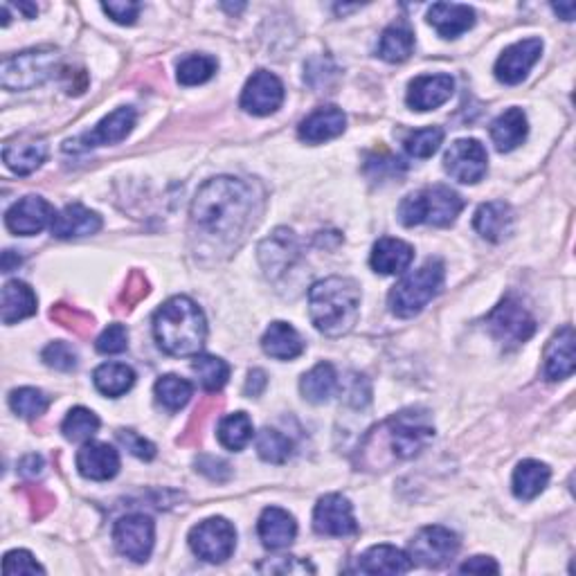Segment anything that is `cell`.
I'll return each mask as SVG.
<instances>
[{
  "label": "cell",
  "mask_w": 576,
  "mask_h": 576,
  "mask_svg": "<svg viewBox=\"0 0 576 576\" xmlns=\"http://www.w3.org/2000/svg\"><path fill=\"white\" fill-rule=\"evenodd\" d=\"M309 313L315 329L340 338L354 329L360 315V288L349 277H327L309 288Z\"/></svg>",
  "instance_id": "obj_4"
},
{
  "label": "cell",
  "mask_w": 576,
  "mask_h": 576,
  "mask_svg": "<svg viewBox=\"0 0 576 576\" xmlns=\"http://www.w3.org/2000/svg\"><path fill=\"white\" fill-rule=\"evenodd\" d=\"M486 324H489L493 338L509 349L527 342L536 331L534 315L513 295L504 297V300L495 306L489 313V318H486Z\"/></svg>",
  "instance_id": "obj_8"
},
{
  "label": "cell",
  "mask_w": 576,
  "mask_h": 576,
  "mask_svg": "<svg viewBox=\"0 0 576 576\" xmlns=\"http://www.w3.org/2000/svg\"><path fill=\"white\" fill-rule=\"evenodd\" d=\"M9 408H12L18 417L36 419L50 408V396L36 390V387H18V390L9 394Z\"/></svg>",
  "instance_id": "obj_41"
},
{
  "label": "cell",
  "mask_w": 576,
  "mask_h": 576,
  "mask_svg": "<svg viewBox=\"0 0 576 576\" xmlns=\"http://www.w3.org/2000/svg\"><path fill=\"white\" fill-rule=\"evenodd\" d=\"M104 12L113 18L115 23L120 25H133L135 18H138L142 5L131 3V0H115V3H104Z\"/></svg>",
  "instance_id": "obj_54"
},
{
  "label": "cell",
  "mask_w": 576,
  "mask_h": 576,
  "mask_svg": "<svg viewBox=\"0 0 576 576\" xmlns=\"http://www.w3.org/2000/svg\"><path fill=\"white\" fill-rule=\"evenodd\" d=\"M412 558L392 545H376L358 558V572L363 574H405L412 570Z\"/></svg>",
  "instance_id": "obj_27"
},
{
  "label": "cell",
  "mask_w": 576,
  "mask_h": 576,
  "mask_svg": "<svg viewBox=\"0 0 576 576\" xmlns=\"http://www.w3.org/2000/svg\"><path fill=\"white\" fill-rule=\"evenodd\" d=\"M99 430V419L93 410L72 408L61 423V432L68 441H88Z\"/></svg>",
  "instance_id": "obj_43"
},
{
  "label": "cell",
  "mask_w": 576,
  "mask_h": 576,
  "mask_svg": "<svg viewBox=\"0 0 576 576\" xmlns=\"http://www.w3.org/2000/svg\"><path fill=\"white\" fill-rule=\"evenodd\" d=\"M513 223V210L509 203L504 201H491L477 207L473 216V228L477 230L482 239L498 243L507 237Z\"/></svg>",
  "instance_id": "obj_28"
},
{
  "label": "cell",
  "mask_w": 576,
  "mask_h": 576,
  "mask_svg": "<svg viewBox=\"0 0 576 576\" xmlns=\"http://www.w3.org/2000/svg\"><path fill=\"white\" fill-rule=\"evenodd\" d=\"M43 468H45L43 457L36 453L25 455L21 462H18V473H21L23 477H39L43 473Z\"/></svg>",
  "instance_id": "obj_58"
},
{
  "label": "cell",
  "mask_w": 576,
  "mask_h": 576,
  "mask_svg": "<svg viewBox=\"0 0 576 576\" xmlns=\"http://www.w3.org/2000/svg\"><path fill=\"white\" fill-rule=\"evenodd\" d=\"M77 471L93 482L113 480L120 471V455L117 450L102 441H88L77 453Z\"/></svg>",
  "instance_id": "obj_18"
},
{
  "label": "cell",
  "mask_w": 576,
  "mask_h": 576,
  "mask_svg": "<svg viewBox=\"0 0 576 576\" xmlns=\"http://www.w3.org/2000/svg\"><path fill=\"white\" fill-rule=\"evenodd\" d=\"M257 531L261 543L268 549H284L291 545L297 536V522L288 511L279 507H268L259 516Z\"/></svg>",
  "instance_id": "obj_25"
},
{
  "label": "cell",
  "mask_w": 576,
  "mask_h": 576,
  "mask_svg": "<svg viewBox=\"0 0 576 576\" xmlns=\"http://www.w3.org/2000/svg\"><path fill=\"white\" fill-rule=\"evenodd\" d=\"M194 374L201 381L203 390L207 392H219L230 378V365L223 358H216L210 354H198L192 363Z\"/></svg>",
  "instance_id": "obj_38"
},
{
  "label": "cell",
  "mask_w": 576,
  "mask_h": 576,
  "mask_svg": "<svg viewBox=\"0 0 576 576\" xmlns=\"http://www.w3.org/2000/svg\"><path fill=\"white\" fill-rule=\"evenodd\" d=\"M153 336L169 356H198L207 338L201 306L185 295L171 297L153 315Z\"/></svg>",
  "instance_id": "obj_3"
},
{
  "label": "cell",
  "mask_w": 576,
  "mask_h": 576,
  "mask_svg": "<svg viewBox=\"0 0 576 576\" xmlns=\"http://www.w3.org/2000/svg\"><path fill=\"white\" fill-rule=\"evenodd\" d=\"M95 387L104 396H111V399H117V396L126 394L135 383V372L129 365L122 363H104L95 369L93 374Z\"/></svg>",
  "instance_id": "obj_36"
},
{
  "label": "cell",
  "mask_w": 576,
  "mask_h": 576,
  "mask_svg": "<svg viewBox=\"0 0 576 576\" xmlns=\"http://www.w3.org/2000/svg\"><path fill=\"white\" fill-rule=\"evenodd\" d=\"M133 126H135V111L131 106H122L111 115H106L93 131L79 135L75 140H68L63 144V151L79 153L95 147H106V144H117L133 131Z\"/></svg>",
  "instance_id": "obj_13"
},
{
  "label": "cell",
  "mask_w": 576,
  "mask_h": 576,
  "mask_svg": "<svg viewBox=\"0 0 576 576\" xmlns=\"http://www.w3.org/2000/svg\"><path fill=\"white\" fill-rule=\"evenodd\" d=\"M259 572H270V574H313L315 567L306 561H300L295 556H279V558H268L266 563L257 565Z\"/></svg>",
  "instance_id": "obj_51"
},
{
  "label": "cell",
  "mask_w": 576,
  "mask_h": 576,
  "mask_svg": "<svg viewBox=\"0 0 576 576\" xmlns=\"http://www.w3.org/2000/svg\"><path fill=\"white\" fill-rule=\"evenodd\" d=\"M216 432H219V441L223 448L243 450L252 441L255 428H252V421L246 412H234L230 417L221 419L219 430Z\"/></svg>",
  "instance_id": "obj_37"
},
{
  "label": "cell",
  "mask_w": 576,
  "mask_h": 576,
  "mask_svg": "<svg viewBox=\"0 0 576 576\" xmlns=\"http://www.w3.org/2000/svg\"><path fill=\"white\" fill-rule=\"evenodd\" d=\"M153 540H156V527L144 513H131V516L120 518L113 529V543L117 552L135 563L149 561Z\"/></svg>",
  "instance_id": "obj_10"
},
{
  "label": "cell",
  "mask_w": 576,
  "mask_h": 576,
  "mask_svg": "<svg viewBox=\"0 0 576 576\" xmlns=\"http://www.w3.org/2000/svg\"><path fill=\"white\" fill-rule=\"evenodd\" d=\"M36 313V295L25 282L12 279L3 286V300H0V315L5 324H16Z\"/></svg>",
  "instance_id": "obj_32"
},
{
  "label": "cell",
  "mask_w": 576,
  "mask_h": 576,
  "mask_svg": "<svg viewBox=\"0 0 576 576\" xmlns=\"http://www.w3.org/2000/svg\"><path fill=\"white\" fill-rule=\"evenodd\" d=\"M99 228H102V216L79 203L66 205L59 214H54L52 221V234L57 239L88 237L99 232Z\"/></svg>",
  "instance_id": "obj_20"
},
{
  "label": "cell",
  "mask_w": 576,
  "mask_h": 576,
  "mask_svg": "<svg viewBox=\"0 0 576 576\" xmlns=\"http://www.w3.org/2000/svg\"><path fill=\"white\" fill-rule=\"evenodd\" d=\"M459 572H468V574H486V572H491V574H498L500 572V565L493 561L491 556H473V558H468L466 563L459 565Z\"/></svg>",
  "instance_id": "obj_57"
},
{
  "label": "cell",
  "mask_w": 576,
  "mask_h": 576,
  "mask_svg": "<svg viewBox=\"0 0 576 576\" xmlns=\"http://www.w3.org/2000/svg\"><path fill=\"white\" fill-rule=\"evenodd\" d=\"M257 453L268 464H284L293 455V441L275 428H264L257 435Z\"/></svg>",
  "instance_id": "obj_40"
},
{
  "label": "cell",
  "mask_w": 576,
  "mask_h": 576,
  "mask_svg": "<svg viewBox=\"0 0 576 576\" xmlns=\"http://www.w3.org/2000/svg\"><path fill=\"white\" fill-rule=\"evenodd\" d=\"M340 394L345 403L354 405V408H365L369 399H372V387H369V381L365 376L349 374V378H345V383H342Z\"/></svg>",
  "instance_id": "obj_49"
},
{
  "label": "cell",
  "mask_w": 576,
  "mask_h": 576,
  "mask_svg": "<svg viewBox=\"0 0 576 576\" xmlns=\"http://www.w3.org/2000/svg\"><path fill=\"white\" fill-rule=\"evenodd\" d=\"M428 23L435 27L441 39H457L475 25V12L468 5L435 3L428 9Z\"/></svg>",
  "instance_id": "obj_24"
},
{
  "label": "cell",
  "mask_w": 576,
  "mask_h": 576,
  "mask_svg": "<svg viewBox=\"0 0 576 576\" xmlns=\"http://www.w3.org/2000/svg\"><path fill=\"white\" fill-rule=\"evenodd\" d=\"M21 264V257L14 259V250H5L3 252V273H12L14 266Z\"/></svg>",
  "instance_id": "obj_60"
},
{
  "label": "cell",
  "mask_w": 576,
  "mask_h": 576,
  "mask_svg": "<svg viewBox=\"0 0 576 576\" xmlns=\"http://www.w3.org/2000/svg\"><path fill=\"white\" fill-rule=\"evenodd\" d=\"M45 158H48V144L41 138H32V135L7 142L3 149L5 165L18 176L32 174L43 165Z\"/></svg>",
  "instance_id": "obj_21"
},
{
  "label": "cell",
  "mask_w": 576,
  "mask_h": 576,
  "mask_svg": "<svg viewBox=\"0 0 576 576\" xmlns=\"http://www.w3.org/2000/svg\"><path fill=\"white\" fill-rule=\"evenodd\" d=\"M25 493H27V498H30V502H32L34 518H43L45 513L52 509V504H54L52 495L45 489H41V486H27Z\"/></svg>",
  "instance_id": "obj_56"
},
{
  "label": "cell",
  "mask_w": 576,
  "mask_h": 576,
  "mask_svg": "<svg viewBox=\"0 0 576 576\" xmlns=\"http://www.w3.org/2000/svg\"><path fill=\"white\" fill-rule=\"evenodd\" d=\"M50 318L54 322H59L61 327H66L72 333H77V336H81V338L90 336V331H93V327H95V320L90 318L88 313L79 311V309H75V306H68V304L52 306Z\"/></svg>",
  "instance_id": "obj_45"
},
{
  "label": "cell",
  "mask_w": 576,
  "mask_h": 576,
  "mask_svg": "<svg viewBox=\"0 0 576 576\" xmlns=\"http://www.w3.org/2000/svg\"><path fill=\"white\" fill-rule=\"evenodd\" d=\"M54 221L52 205L41 196H25L21 201L9 207L5 214V225L9 232L32 237L39 234L45 225Z\"/></svg>",
  "instance_id": "obj_17"
},
{
  "label": "cell",
  "mask_w": 576,
  "mask_h": 576,
  "mask_svg": "<svg viewBox=\"0 0 576 576\" xmlns=\"http://www.w3.org/2000/svg\"><path fill=\"white\" fill-rule=\"evenodd\" d=\"M435 439V426L423 410H403L369 430L360 444V466L365 471H385L396 462L417 457Z\"/></svg>",
  "instance_id": "obj_2"
},
{
  "label": "cell",
  "mask_w": 576,
  "mask_h": 576,
  "mask_svg": "<svg viewBox=\"0 0 576 576\" xmlns=\"http://www.w3.org/2000/svg\"><path fill=\"white\" fill-rule=\"evenodd\" d=\"M216 68H219V63H216L214 57H207V54H189V57L178 63V81L183 86L205 84L207 79L214 77Z\"/></svg>",
  "instance_id": "obj_42"
},
{
  "label": "cell",
  "mask_w": 576,
  "mask_h": 576,
  "mask_svg": "<svg viewBox=\"0 0 576 576\" xmlns=\"http://www.w3.org/2000/svg\"><path fill=\"white\" fill-rule=\"evenodd\" d=\"M99 354H122L129 347V331L124 324H108L95 342Z\"/></svg>",
  "instance_id": "obj_48"
},
{
  "label": "cell",
  "mask_w": 576,
  "mask_h": 576,
  "mask_svg": "<svg viewBox=\"0 0 576 576\" xmlns=\"http://www.w3.org/2000/svg\"><path fill=\"white\" fill-rule=\"evenodd\" d=\"M444 167L450 176L464 185H475L486 176L489 169V156L480 140L466 138L450 144L444 156Z\"/></svg>",
  "instance_id": "obj_12"
},
{
  "label": "cell",
  "mask_w": 576,
  "mask_h": 576,
  "mask_svg": "<svg viewBox=\"0 0 576 576\" xmlns=\"http://www.w3.org/2000/svg\"><path fill=\"white\" fill-rule=\"evenodd\" d=\"M147 295H149L147 277H144L140 270H133V273L129 275V279H126V286H124V291H122L120 304L124 306V309H133V306L140 304Z\"/></svg>",
  "instance_id": "obj_53"
},
{
  "label": "cell",
  "mask_w": 576,
  "mask_h": 576,
  "mask_svg": "<svg viewBox=\"0 0 576 576\" xmlns=\"http://www.w3.org/2000/svg\"><path fill=\"white\" fill-rule=\"evenodd\" d=\"M237 545V531L225 518H207L189 531V547L207 563L228 561Z\"/></svg>",
  "instance_id": "obj_9"
},
{
  "label": "cell",
  "mask_w": 576,
  "mask_h": 576,
  "mask_svg": "<svg viewBox=\"0 0 576 576\" xmlns=\"http://www.w3.org/2000/svg\"><path fill=\"white\" fill-rule=\"evenodd\" d=\"M198 471L210 477L214 482H225L230 477V466L223 462V459H216L212 455H201L196 459Z\"/></svg>",
  "instance_id": "obj_55"
},
{
  "label": "cell",
  "mask_w": 576,
  "mask_h": 576,
  "mask_svg": "<svg viewBox=\"0 0 576 576\" xmlns=\"http://www.w3.org/2000/svg\"><path fill=\"white\" fill-rule=\"evenodd\" d=\"M153 390H156V399L160 405H165L167 410L176 412L180 408H185L189 399H192L194 387L192 383L185 381V378H180L176 374H167L158 378V383Z\"/></svg>",
  "instance_id": "obj_39"
},
{
  "label": "cell",
  "mask_w": 576,
  "mask_h": 576,
  "mask_svg": "<svg viewBox=\"0 0 576 576\" xmlns=\"http://www.w3.org/2000/svg\"><path fill=\"white\" fill-rule=\"evenodd\" d=\"M261 349L270 358L293 360L304 351V340L288 322H273L261 338Z\"/></svg>",
  "instance_id": "obj_31"
},
{
  "label": "cell",
  "mask_w": 576,
  "mask_h": 576,
  "mask_svg": "<svg viewBox=\"0 0 576 576\" xmlns=\"http://www.w3.org/2000/svg\"><path fill=\"white\" fill-rule=\"evenodd\" d=\"M414 50V34L401 23L385 27L378 41V57L387 63H403Z\"/></svg>",
  "instance_id": "obj_35"
},
{
  "label": "cell",
  "mask_w": 576,
  "mask_h": 576,
  "mask_svg": "<svg viewBox=\"0 0 576 576\" xmlns=\"http://www.w3.org/2000/svg\"><path fill=\"white\" fill-rule=\"evenodd\" d=\"M59 66V52L54 48L25 50L16 57L3 59L0 84L5 90H30L41 86Z\"/></svg>",
  "instance_id": "obj_7"
},
{
  "label": "cell",
  "mask_w": 576,
  "mask_h": 576,
  "mask_svg": "<svg viewBox=\"0 0 576 576\" xmlns=\"http://www.w3.org/2000/svg\"><path fill=\"white\" fill-rule=\"evenodd\" d=\"M257 196L246 180L221 176L198 189L192 201V223L221 241L241 239L257 219Z\"/></svg>",
  "instance_id": "obj_1"
},
{
  "label": "cell",
  "mask_w": 576,
  "mask_h": 576,
  "mask_svg": "<svg viewBox=\"0 0 576 576\" xmlns=\"http://www.w3.org/2000/svg\"><path fill=\"white\" fill-rule=\"evenodd\" d=\"M117 441L129 450L131 455H135L138 459H144V462H149V459L156 457V446L151 444L149 439H144L142 435H138L135 430H117Z\"/></svg>",
  "instance_id": "obj_52"
},
{
  "label": "cell",
  "mask_w": 576,
  "mask_h": 576,
  "mask_svg": "<svg viewBox=\"0 0 576 576\" xmlns=\"http://www.w3.org/2000/svg\"><path fill=\"white\" fill-rule=\"evenodd\" d=\"M459 552V538L453 531L439 525L423 527L417 536L410 540V558L412 563L423 567H441Z\"/></svg>",
  "instance_id": "obj_11"
},
{
  "label": "cell",
  "mask_w": 576,
  "mask_h": 576,
  "mask_svg": "<svg viewBox=\"0 0 576 576\" xmlns=\"http://www.w3.org/2000/svg\"><path fill=\"white\" fill-rule=\"evenodd\" d=\"M5 576H18V574H45L43 567L36 563V558L25 552V549H14V552L5 554L3 561Z\"/></svg>",
  "instance_id": "obj_50"
},
{
  "label": "cell",
  "mask_w": 576,
  "mask_h": 576,
  "mask_svg": "<svg viewBox=\"0 0 576 576\" xmlns=\"http://www.w3.org/2000/svg\"><path fill=\"white\" fill-rule=\"evenodd\" d=\"M295 257H297L295 237L293 232L288 230H277L273 237L266 239L259 248L261 266L266 268L268 275L284 273V270L293 264Z\"/></svg>",
  "instance_id": "obj_30"
},
{
  "label": "cell",
  "mask_w": 576,
  "mask_h": 576,
  "mask_svg": "<svg viewBox=\"0 0 576 576\" xmlns=\"http://www.w3.org/2000/svg\"><path fill=\"white\" fill-rule=\"evenodd\" d=\"M455 90L450 75H423L417 77L408 88V106L414 111H432L446 104Z\"/></svg>",
  "instance_id": "obj_19"
},
{
  "label": "cell",
  "mask_w": 576,
  "mask_h": 576,
  "mask_svg": "<svg viewBox=\"0 0 576 576\" xmlns=\"http://www.w3.org/2000/svg\"><path fill=\"white\" fill-rule=\"evenodd\" d=\"M403 169H405L403 162L387 151L372 153V156H367V162H365V174L374 180L394 178V176H399Z\"/></svg>",
  "instance_id": "obj_47"
},
{
  "label": "cell",
  "mask_w": 576,
  "mask_h": 576,
  "mask_svg": "<svg viewBox=\"0 0 576 576\" xmlns=\"http://www.w3.org/2000/svg\"><path fill=\"white\" fill-rule=\"evenodd\" d=\"M462 210L464 201L455 189L446 185H432L403 198V203L399 205V219L408 228H414V225L444 228V225L455 223Z\"/></svg>",
  "instance_id": "obj_5"
},
{
  "label": "cell",
  "mask_w": 576,
  "mask_h": 576,
  "mask_svg": "<svg viewBox=\"0 0 576 576\" xmlns=\"http://www.w3.org/2000/svg\"><path fill=\"white\" fill-rule=\"evenodd\" d=\"M552 9L556 14L563 16V21H572L574 18V3H558V5H552Z\"/></svg>",
  "instance_id": "obj_61"
},
{
  "label": "cell",
  "mask_w": 576,
  "mask_h": 576,
  "mask_svg": "<svg viewBox=\"0 0 576 576\" xmlns=\"http://www.w3.org/2000/svg\"><path fill=\"white\" fill-rule=\"evenodd\" d=\"M444 277V264H441L439 259H428L426 264L414 270V273L405 275L401 282L392 288L390 297H387L390 311L396 318H414V315H419L441 291Z\"/></svg>",
  "instance_id": "obj_6"
},
{
  "label": "cell",
  "mask_w": 576,
  "mask_h": 576,
  "mask_svg": "<svg viewBox=\"0 0 576 576\" xmlns=\"http://www.w3.org/2000/svg\"><path fill=\"white\" fill-rule=\"evenodd\" d=\"M527 133V115L522 113V108H509V111H504L500 117H495L491 124V140L500 153L518 149L520 144L525 142Z\"/></svg>",
  "instance_id": "obj_29"
},
{
  "label": "cell",
  "mask_w": 576,
  "mask_h": 576,
  "mask_svg": "<svg viewBox=\"0 0 576 576\" xmlns=\"http://www.w3.org/2000/svg\"><path fill=\"white\" fill-rule=\"evenodd\" d=\"M441 142H444V129L439 126H426V129L412 131L408 138H405V151L410 153L412 158H430L439 151Z\"/></svg>",
  "instance_id": "obj_44"
},
{
  "label": "cell",
  "mask_w": 576,
  "mask_h": 576,
  "mask_svg": "<svg viewBox=\"0 0 576 576\" xmlns=\"http://www.w3.org/2000/svg\"><path fill=\"white\" fill-rule=\"evenodd\" d=\"M302 396L311 403H327L331 399V394L338 390V374L333 369L331 363H320L315 365L311 372H306L302 376L300 383Z\"/></svg>",
  "instance_id": "obj_34"
},
{
  "label": "cell",
  "mask_w": 576,
  "mask_h": 576,
  "mask_svg": "<svg viewBox=\"0 0 576 576\" xmlns=\"http://www.w3.org/2000/svg\"><path fill=\"white\" fill-rule=\"evenodd\" d=\"M266 374L261 372V369H252V372L248 374V383H246V394L248 396H259L261 392H264V387H266Z\"/></svg>",
  "instance_id": "obj_59"
},
{
  "label": "cell",
  "mask_w": 576,
  "mask_h": 576,
  "mask_svg": "<svg viewBox=\"0 0 576 576\" xmlns=\"http://www.w3.org/2000/svg\"><path fill=\"white\" fill-rule=\"evenodd\" d=\"M574 374V329L567 324L545 347V376L549 381H563Z\"/></svg>",
  "instance_id": "obj_23"
},
{
  "label": "cell",
  "mask_w": 576,
  "mask_h": 576,
  "mask_svg": "<svg viewBox=\"0 0 576 576\" xmlns=\"http://www.w3.org/2000/svg\"><path fill=\"white\" fill-rule=\"evenodd\" d=\"M284 102V84L268 70H257L241 93V108L252 115L275 113Z\"/></svg>",
  "instance_id": "obj_15"
},
{
  "label": "cell",
  "mask_w": 576,
  "mask_h": 576,
  "mask_svg": "<svg viewBox=\"0 0 576 576\" xmlns=\"http://www.w3.org/2000/svg\"><path fill=\"white\" fill-rule=\"evenodd\" d=\"M43 363L52 367V369H59V372H72V369L77 367V351L72 349L68 342H50L48 347L43 349Z\"/></svg>",
  "instance_id": "obj_46"
},
{
  "label": "cell",
  "mask_w": 576,
  "mask_h": 576,
  "mask_svg": "<svg viewBox=\"0 0 576 576\" xmlns=\"http://www.w3.org/2000/svg\"><path fill=\"white\" fill-rule=\"evenodd\" d=\"M540 54H543V41L540 39H525L509 45L495 61V77L509 86L520 84L529 75V70L536 66Z\"/></svg>",
  "instance_id": "obj_16"
},
{
  "label": "cell",
  "mask_w": 576,
  "mask_h": 576,
  "mask_svg": "<svg viewBox=\"0 0 576 576\" xmlns=\"http://www.w3.org/2000/svg\"><path fill=\"white\" fill-rule=\"evenodd\" d=\"M313 529L320 536H333V538H345L354 536L358 531L354 509L351 502L340 493H329L318 500L313 511Z\"/></svg>",
  "instance_id": "obj_14"
},
{
  "label": "cell",
  "mask_w": 576,
  "mask_h": 576,
  "mask_svg": "<svg viewBox=\"0 0 576 576\" xmlns=\"http://www.w3.org/2000/svg\"><path fill=\"white\" fill-rule=\"evenodd\" d=\"M414 259V248L401 239L383 237L374 243L369 264L381 275H399L408 270Z\"/></svg>",
  "instance_id": "obj_26"
},
{
  "label": "cell",
  "mask_w": 576,
  "mask_h": 576,
  "mask_svg": "<svg viewBox=\"0 0 576 576\" xmlns=\"http://www.w3.org/2000/svg\"><path fill=\"white\" fill-rule=\"evenodd\" d=\"M549 477H552V471H549L547 464L536 462V459H525L513 471V495L518 500H534L536 495L545 491Z\"/></svg>",
  "instance_id": "obj_33"
},
{
  "label": "cell",
  "mask_w": 576,
  "mask_h": 576,
  "mask_svg": "<svg viewBox=\"0 0 576 576\" xmlns=\"http://www.w3.org/2000/svg\"><path fill=\"white\" fill-rule=\"evenodd\" d=\"M347 117L338 106H322L302 120L300 124V140L306 144H320L338 138L345 131Z\"/></svg>",
  "instance_id": "obj_22"
}]
</instances>
